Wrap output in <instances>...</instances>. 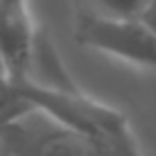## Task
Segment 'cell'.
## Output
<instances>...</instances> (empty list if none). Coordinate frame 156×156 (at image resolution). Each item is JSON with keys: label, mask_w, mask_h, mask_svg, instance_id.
<instances>
[{"label": "cell", "mask_w": 156, "mask_h": 156, "mask_svg": "<svg viewBox=\"0 0 156 156\" xmlns=\"http://www.w3.org/2000/svg\"><path fill=\"white\" fill-rule=\"evenodd\" d=\"M146 0H78L76 15H98V17H139Z\"/></svg>", "instance_id": "277c9868"}, {"label": "cell", "mask_w": 156, "mask_h": 156, "mask_svg": "<svg viewBox=\"0 0 156 156\" xmlns=\"http://www.w3.org/2000/svg\"><path fill=\"white\" fill-rule=\"evenodd\" d=\"M0 156H144L119 151L37 107L0 127Z\"/></svg>", "instance_id": "6da1fadb"}, {"label": "cell", "mask_w": 156, "mask_h": 156, "mask_svg": "<svg viewBox=\"0 0 156 156\" xmlns=\"http://www.w3.org/2000/svg\"><path fill=\"white\" fill-rule=\"evenodd\" d=\"M73 37L80 46L122 63L156 71V34L139 17L76 15Z\"/></svg>", "instance_id": "7a4b0ae2"}, {"label": "cell", "mask_w": 156, "mask_h": 156, "mask_svg": "<svg viewBox=\"0 0 156 156\" xmlns=\"http://www.w3.org/2000/svg\"><path fill=\"white\" fill-rule=\"evenodd\" d=\"M139 20L156 34V0H146V5H144L141 12H139Z\"/></svg>", "instance_id": "5b68a950"}, {"label": "cell", "mask_w": 156, "mask_h": 156, "mask_svg": "<svg viewBox=\"0 0 156 156\" xmlns=\"http://www.w3.org/2000/svg\"><path fill=\"white\" fill-rule=\"evenodd\" d=\"M12 83V76H10V71H7V66L2 63V58H0V90L2 88H7Z\"/></svg>", "instance_id": "8992f818"}, {"label": "cell", "mask_w": 156, "mask_h": 156, "mask_svg": "<svg viewBox=\"0 0 156 156\" xmlns=\"http://www.w3.org/2000/svg\"><path fill=\"white\" fill-rule=\"evenodd\" d=\"M39 29L29 15V5L0 2V58L12 80H24L32 71Z\"/></svg>", "instance_id": "3957f363"}]
</instances>
